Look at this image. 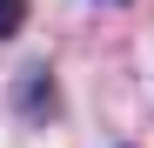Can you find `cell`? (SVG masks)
Listing matches in <instances>:
<instances>
[{
  "label": "cell",
  "instance_id": "cell-1",
  "mask_svg": "<svg viewBox=\"0 0 154 148\" xmlns=\"http://www.w3.org/2000/svg\"><path fill=\"white\" fill-rule=\"evenodd\" d=\"M20 114H27V121H54L60 114V101H54V74H27V81H20Z\"/></svg>",
  "mask_w": 154,
  "mask_h": 148
},
{
  "label": "cell",
  "instance_id": "cell-2",
  "mask_svg": "<svg viewBox=\"0 0 154 148\" xmlns=\"http://www.w3.org/2000/svg\"><path fill=\"white\" fill-rule=\"evenodd\" d=\"M27 27V0H0V40H14Z\"/></svg>",
  "mask_w": 154,
  "mask_h": 148
},
{
  "label": "cell",
  "instance_id": "cell-3",
  "mask_svg": "<svg viewBox=\"0 0 154 148\" xmlns=\"http://www.w3.org/2000/svg\"><path fill=\"white\" fill-rule=\"evenodd\" d=\"M114 7H121V0H114Z\"/></svg>",
  "mask_w": 154,
  "mask_h": 148
}]
</instances>
